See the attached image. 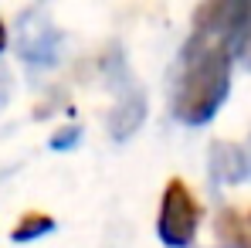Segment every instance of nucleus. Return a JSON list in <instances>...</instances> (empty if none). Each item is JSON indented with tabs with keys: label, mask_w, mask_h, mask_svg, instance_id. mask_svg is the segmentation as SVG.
<instances>
[{
	"label": "nucleus",
	"mask_w": 251,
	"mask_h": 248,
	"mask_svg": "<svg viewBox=\"0 0 251 248\" xmlns=\"http://www.w3.org/2000/svg\"><path fill=\"white\" fill-rule=\"evenodd\" d=\"M3 44H7V31H3V21H0V51H3Z\"/></svg>",
	"instance_id": "10"
},
{
	"label": "nucleus",
	"mask_w": 251,
	"mask_h": 248,
	"mask_svg": "<svg viewBox=\"0 0 251 248\" xmlns=\"http://www.w3.org/2000/svg\"><path fill=\"white\" fill-rule=\"evenodd\" d=\"M214 231L221 248H251V207H224Z\"/></svg>",
	"instance_id": "7"
},
{
	"label": "nucleus",
	"mask_w": 251,
	"mask_h": 248,
	"mask_svg": "<svg viewBox=\"0 0 251 248\" xmlns=\"http://www.w3.org/2000/svg\"><path fill=\"white\" fill-rule=\"evenodd\" d=\"M197 224H201V204H197V197L187 191L183 180H170L167 191H163V201H160V221H156L160 242L167 248L194 245Z\"/></svg>",
	"instance_id": "3"
},
{
	"label": "nucleus",
	"mask_w": 251,
	"mask_h": 248,
	"mask_svg": "<svg viewBox=\"0 0 251 248\" xmlns=\"http://www.w3.org/2000/svg\"><path fill=\"white\" fill-rule=\"evenodd\" d=\"M194 34L221 41L251 68V0H204L194 14Z\"/></svg>",
	"instance_id": "2"
},
{
	"label": "nucleus",
	"mask_w": 251,
	"mask_h": 248,
	"mask_svg": "<svg viewBox=\"0 0 251 248\" xmlns=\"http://www.w3.org/2000/svg\"><path fill=\"white\" fill-rule=\"evenodd\" d=\"M231 88V51L207 34H190L173 79V116L204 126L217 116Z\"/></svg>",
	"instance_id": "1"
},
{
	"label": "nucleus",
	"mask_w": 251,
	"mask_h": 248,
	"mask_svg": "<svg viewBox=\"0 0 251 248\" xmlns=\"http://www.w3.org/2000/svg\"><path fill=\"white\" fill-rule=\"evenodd\" d=\"M54 228V221L48 218V214H38V211H31V214H24L21 221H17V228H14V242H31V238H41Z\"/></svg>",
	"instance_id": "8"
},
{
	"label": "nucleus",
	"mask_w": 251,
	"mask_h": 248,
	"mask_svg": "<svg viewBox=\"0 0 251 248\" xmlns=\"http://www.w3.org/2000/svg\"><path fill=\"white\" fill-rule=\"evenodd\" d=\"M143 116H146V99L139 88H126L123 99L116 102L112 116H109V133L112 139H129L139 126H143Z\"/></svg>",
	"instance_id": "6"
},
{
	"label": "nucleus",
	"mask_w": 251,
	"mask_h": 248,
	"mask_svg": "<svg viewBox=\"0 0 251 248\" xmlns=\"http://www.w3.org/2000/svg\"><path fill=\"white\" fill-rule=\"evenodd\" d=\"M58 31L38 17V14H24V21H21V34H17V51H21V58L24 61H31V65H54L58 61Z\"/></svg>",
	"instance_id": "4"
},
{
	"label": "nucleus",
	"mask_w": 251,
	"mask_h": 248,
	"mask_svg": "<svg viewBox=\"0 0 251 248\" xmlns=\"http://www.w3.org/2000/svg\"><path fill=\"white\" fill-rule=\"evenodd\" d=\"M210 173L217 184H241L251 177V153L238 143H214L210 146Z\"/></svg>",
	"instance_id": "5"
},
{
	"label": "nucleus",
	"mask_w": 251,
	"mask_h": 248,
	"mask_svg": "<svg viewBox=\"0 0 251 248\" xmlns=\"http://www.w3.org/2000/svg\"><path fill=\"white\" fill-rule=\"evenodd\" d=\"M75 143H78V129H68V133H61V136L51 139L54 150H68V146H75Z\"/></svg>",
	"instance_id": "9"
}]
</instances>
